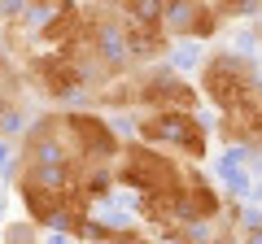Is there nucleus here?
Segmentation results:
<instances>
[{
  "instance_id": "obj_1",
  "label": "nucleus",
  "mask_w": 262,
  "mask_h": 244,
  "mask_svg": "<svg viewBox=\"0 0 262 244\" xmlns=\"http://www.w3.org/2000/svg\"><path fill=\"white\" fill-rule=\"evenodd\" d=\"M140 144H153L162 153H184L188 161H201L210 153V127L196 113H144L140 118V131H136Z\"/></svg>"
},
{
  "instance_id": "obj_2",
  "label": "nucleus",
  "mask_w": 262,
  "mask_h": 244,
  "mask_svg": "<svg viewBox=\"0 0 262 244\" xmlns=\"http://www.w3.org/2000/svg\"><path fill=\"white\" fill-rule=\"evenodd\" d=\"M166 57H170V70L188 79V70H201L210 53L196 44V39H170V53H166Z\"/></svg>"
},
{
  "instance_id": "obj_3",
  "label": "nucleus",
  "mask_w": 262,
  "mask_h": 244,
  "mask_svg": "<svg viewBox=\"0 0 262 244\" xmlns=\"http://www.w3.org/2000/svg\"><path fill=\"white\" fill-rule=\"evenodd\" d=\"M210 9L219 13V22L223 18H253L262 9V0H210Z\"/></svg>"
}]
</instances>
